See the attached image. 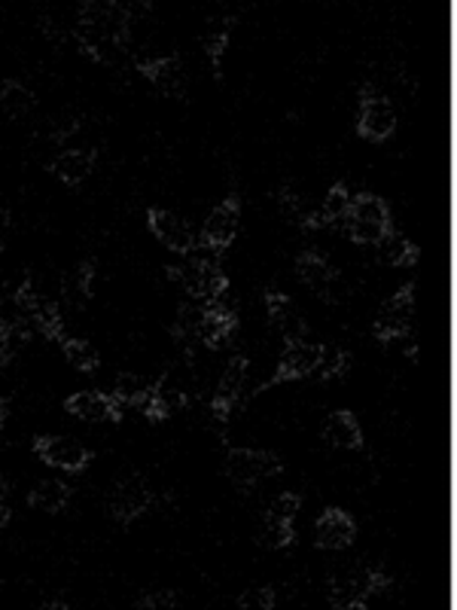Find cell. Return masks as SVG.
I'll return each instance as SVG.
<instances>
[{"mask_svg":"<svg viewBox=\"0 0 457 610\" xmlns=\"http://www.w3.org/2000/svg\"><path fill=\"white\" fill-rule=\"evenodd\" d=\"M357 537L354 516L345 513L342 507H326L320 518L314 522V544L318 549H348Z\"/></svg>","mask_w":457,"mask_h":610,"instance_id":"cell-18","label":"cell"},{"mask_svg":"<svg viewBox=\"0 0 457 610\" xmlns=\"http://www.w3.org/2000/svg\"><path fill=\"white\" fill-rule=\"evenodd\" d=\"M152 507V488L144 473H128L116 479L110 491V516L120 522L122 528H132L137 518Z\"/></svg>","mask_w":457,"mask_h":610,"instance_id":"cell-11","label":"cell"},{"mask_svg":"<svg viewBox=\"0 0 457 610\" xmlns=\"http://www.w3.org/2000/svg\"><path fill=\"white\" fill-rule=\"evenodd\" d=\"M232 28H235V15H228L220 28L208 30V34L201 37V49H205V56L211 61L213 80H223V56H226L228 40H232Z\"/></svg>","mask_w":457,"mask_h":610,"instance_id":"cell-31","label":"cell"},{"mask_svg":"<svg viewBox=\"0 0 457 610\" xmlns=\"http://www.w3.org/2000/svg\"><path fill=\"white\" fill-rule=\"evenodd\" d=\"M391 586V574L381 568H360L330 577L326 598L335 610H363L369 598H375Z\"/></svg>","mask_w":457,"mask_h":610,"instance_id":"cell-4","label":"cell"},{"mask_svg":"<svg viewBox=\"0 0 457 610\" xmlns=\"http://www.w3.org/2000/svg\"><path fill=\"white\" fill-rule=\"evenodd\" d=\"M406 357H409V361H418V345H409V349H406Z\"/></svg>","mask_w":457,"mask_h":610,"instance_id":"cell-44","label":"cell"},{"mask_svg":"<svg viewBox=\"0 0 457 610\" xmlns=\"http://www.w3.org/2000/svg\"><path fill=\"white\" fill-rule=\"evenodd\" d=\"M110 394L116 396L122 406H135V410L140 412V406L152 396V381H147L144 376H137V373H120Z\"/></svg>","mask_w":457,"mask_h":610,"instance_id":"cell-30","label":"cell"},{"mask_svg":"<svg viewBox=\"0 0 457 610\" xmlns=\"http://www.w3.org/2000/svg\"><path fill=\"white\" fill-rule=\"evenodd\" d=\"M165 274L177 281L196 303H217L228 290V274L223 272L220 259L213 257H189L183 266H168Z\"/></svg>","mask_w":457,"mask_h":610,"instance_id":"cell-3","label":"cell"},{"mask_svg":"<svg viewBox=\"0 0 457 610\" xmlns=\"http://www.w3.org/2000/svg\"><path fill=\"white\" fill-rule=\"evenodd\" d=\"M181 605V598H177V593L174 589H156V593H144L137 595L135 608L140 610H171Z\"/></svg>","mask_w":457,"mask_h":610,"instance_id":"cell-37","label":"cell"},{"mask_svg":"<svg viewBox=\"0 0 457 610\" xmlns=\"http://www.w3.org/2000/svg\"><path fill=\"white\" fill-rule=\"evenodd\" d=\"M265 308H269V320L277 333L284 335V342L302 339L305 335V320L296 312V303L289 300L284 290H265Z\"/></svg>","mask_w":457,"mask_h":610,"instance_id":"cell-22","label":"cell"},{"mask_svg":"<svg viewBox=\"0 0 457 610\" xmlns=\"http://www.w3.org/2000/svg\"><path fill=\"white\" fill-rule=\"evenodd\" d=\"M10 518H13V510H10V483L0 476V532L10 525Z\"/></svg>","mask_w":457,"mask_h":610,"instance_id":"cell-40","label":"cell"},{"mask_svg":"<svg viewBox=\"0 0 457 610\" xmlns=\"http://www.w3.org/2000/svg\"><path fill=\"white\" fill-rule=\"evenodd\" d=\"M342 229H345V235L354 244H372V247H379L394 232L391 205L381 196H375V193H357V196H350Z\"/></svg>","mask_w":457,"mask_h":610,"instance_id":"cell-2","label":"cell"},{"mask_svg":"<svg viewBox=\"0 0 457 610\" xmlns=\"http://www.w3.org/2000/svg\"><path fill=\"white\" fill-rule=\"evenodd\" d=\"M71 501H74V488L67 486V483H61V479H40V483L28 491V507L44 510L49 516L61 513Z\"/></svg>","mask_w":457,"mask_h":610,"instance_id":"cell-28","label":"cell"},{"mask_svg":"<svg viewBox=\"0 0 457 610\" xmlns=\"http://www.w3.org/2000/svg\"><path fill=\"white\" fill-rule=\"evenodd\" d=\"M350 369V354L345 349H326L323 345V357H320L314 376L318 381H330V379H345Z\"/></svg>","mask_w":457,"mask_h":610,"instance_id":"cell-35","label":"cell"},{"mask_svg":"<svg viewBox=\"0 0 457 610\" xmlns=\"http://www.w3.org/2000/svg\"><path fill=\"white\" fill-rule=\"evenodd\" d=\"M277 605V595L272 586H250L247 593L238 595V608L242 610H272Z\"/></svg>","mask_w":457,"mask_h":610,"instance_id":"cell-36","label":"cell"},{"mask_svg":"<svg viewBox=\"0 0 457 610\" xmlns=\"http://www.w3.org/2000/svg\"><path fill=\"white\" fill-rule=\"evenodd\" d=\"M296 274L305 288L314 290L320 296H330V300H333V290L342 284V272L320 251H302L296 257Z\"/></svg>","mask_w":457,"mask_h":610,"instance_id":"cell-17","label":"cell"},{"mask_svg":"<svg viewBox=\"0 0 457 610\" xmlns=\"http://www.w3.org/2000/svg\"><path fill=\"white\" fill-rule=\"evenodd\" d=\"M350 205V193L345 183L338 181L330 186V193L323 198V205L314 208V211H308L302 217V223L299 229L305 232H314V229H333V227H342V220H345V211H348Z\"/></svg>","mask_w":457,"mask_h":610,"instance_id":"cell-21","label":"cell"},{"mask_svg":"<svg viewBox=\"0 0 457 610\" xmlns=\"http://www.w3.org/2000/svg\"><path fill=\"white\" fill-rule=\"evenodd\" d=\"M186 403H189V396H186L181 385L171 379V376H162V379L152 381V396L140 406V415L147 422H152V425H162L174 412L183 410Z\"/></svg>","mask_w":457,"mask_h":610,"instance_id":"cell-20","label":"cell"},{"mask_svg":"<svg viewBox=\"0 0 457 610\" xmlns=\"http://www.w3.org/2000/svg\"><path fill=\"white\" fill-rule=\"evenodd\" d=\"M44 608H55V610H67L71 605L67 601H59V598H46L44 601Z\"/></svg>","mask_w":457,"mask_h":610,"instance_id":"cell-43","label":"cell"},{"mask_svg":"<svg viewBox=\"0 0 457 610\" xmlns=\"http://www.w3.org/2000/svg\"><path fill=\"white\" fill-rule=\"evenodd\" d=\"M223 471L232 479V486L250 491L265 479H274L284 473V457L269 449H228Z\"/></svg>","mask_w":457,"mask_h":610,"instance_id":"cell-5","label":"cell"},{"mask_svg":"<svg viewBox=\"0 0 457 610\" xmlns=\"http://www.w3.org/2000/svg\"><path fill=\"white\" fill-rule=\"evenodd\" d=\"M95 278H98L95 259H79L74 269L64 274V281H61V296H64V303L74 305V308H86V305L91 303V296H95Z\"/></svg>","mask_w":457,"mask_h":610,"instance_id":"cell-23","label":"cell"},{"mask_svg":"<svg viewBox=\"0 0 457 610\" xmlns=\"http://www.w3.org/2000/svg\"><path fill=\"white\" fill-rule=\"evenodd\" d=\"M13 305L18 308V315L28 320L30 330H37L44 339H49V342H61L64 339V320H61L59 305L52 303V300H46L44 293H37L30 278H25L18 284Z\"/></svg>","mask_w":457,"mask_h":610,"instance_id":"cell-7","label":"cell"},{"mask_svg":"<svg viewBox=\"0 0 457 610\" xmlns=\"http://www.w3.org/2000/svg\"><path fill=\"white\" fill-rule=\"evenodd\" d=\"M64 412L74 415L79 422H110V425H122L125 406L113 394L104 391H76L64 400Z\"/></svg>","mask_w":457,"mask_h":610,"instance_id":"cell-15","label":"cell"},{"mask_svg":"<svg viewBox=\"0 0 457 610\" xmlns=\"http://www.w3.org/2000/svg\"><path fill=\"white\" fill-rule=\"evenodd\" d=\"M201 315H205V305L186 303L177 308L174 324H171V339L181 342L186 361L193 364V345L198 342V327H201Z\"/></svg>","mask_w":457,"mask_h":610,"instance_id":"cell-29","label":"cell"},{"mask_svg":"<svg viewBox=\"0 0 457 610\" xmlns=\"http://www.w3.org/2000/svg\"><path fill=\"white\" fill-rule=\"evenodd\" d=\"M147 227L174 254H196L198 251L196 229L189 227L181 213L165 211V208H147Z\"/></svg>","mask_w":457,"mask_h":610,"instance_id":"cell-13","label":"cell"},{"mask_svg":"<svg viewBox=\"0 0 457 610\" xmlns=\"http://www.w3.org/2000/svg\"><path fill=\"white\" fill-rule=\"evenodd\" d=\"M238 330V312L235 305L223 303H205V315H201V327H198V342L205 349L217 351L220 345H226L232 333Z\"/></svg>","mask_w":457,"mask_h":610,"instance_id":"cell-16","label":"cell"},{"mask_svg":"<svg viewBox=\"0 0 457 610\" xmlns=\"http://www.w3.org/2000/svg\"><path fill=\"white\" fill-rule=\"evenodd\" d=\"M46 168L61 183L79 186L83 181H89V174L95 171V150H86V147H79V150H61Z\"/></svg>","mask_w":457,"mask_h":610,"instance_id":"cell-26","label":"cell"},{"mask_svg":"<svg viewBox=\"0 0 457 610\" xmlns=\"http://www.w3.org/2000/svg\"><path fill=\"white\" fill-rule=\"evenodd\" d=\"M247 369H250V364H247V354H232V357H228L226 369H223L220 385H217V391H213V400H211L213 418H217L220 425H226L228 418H232V412H235V406L242 403Z\"/></svg>","mask_w":457,"mask_h":610,"instance_id":"cell-14","label":"cell"},{"mask_svg":"<svg viewBox=\"0 0 457 610\" xmlns=\"http://www.w3.org/2000/svg\"><path fill=\"white\" fill-rule=\"evenodd\" d=\"M10 227H13V213L10 208L0 205V251L7 247V239H10Z\"/></svg>","mask_w":457,"mask_h":610,"instance_id":"cell-41","label":"cell"},{"mask_svg":"<svg viewBox=\"0 0 457 610\" xmlns=\"http://www.w3.org/2000/svg\"><path fill=\"white\" fill-rule=\"evenodd\" d=\"M30 452L40 457L44 464L64 473H83L95 461V452L74 437H59V434H37L30 440Z\"/></svg>","mask_w":457,"mask_h":610,"instance_id":"cell-8","label":"cell"},{"mask_svg":"<svg viewBox=\"0 0 457 610\" xmlns=\"http://www.w3.org/2000/svg\"><path fill=\"white\" fill-rule=\"evenodd\" d=\"M299 507H302V498L296 495V491H281L272 503H269V516H277V518H296L299 513Z\"/></svg>","mask_w":457,"mask_h":610,"instance_id":"cell-39","label":"cell"},{"mask_svg":"<svg viewBox=\"0 0 457 610\" xmlns=\"http://www.w3.org/2000/svg\"><path fill=\"white\" fill-rule=\"evenodd\" d=\"M320 357H323V345H314V342H305V339H293V342H284V351H281V361L274 366L272 379H265L257 388L259 391H269L274 385H284V381H299L314 376Z\"/></svg>","mask_w":457,"mask_h":610,"instance_id":"cell-12","label":"cell"},{"mask_svg":"<svg viewBox=\"0 0 457 610\" xmlns=\"http://www.w3.org/2000/svg\"><path fill=\"white\" fill-rule=\"evenodd\" d=\"M277 205H281V213H284L287 220H293L296 227L302 223V217L308 213L302 211V202H299V196H296L293 183H284V186L277 190Z\"/></svg>","mask_w":457,"mask_h":610,"instance_id":"cell-38","label":"cell"},{"mask_svg":"<svg viewBox=\"0 0 457 610\" xmlns=\"http://www.w3.org/2000/svg\"><path fill=\"white\" fill-rule=\"evenodd\" d=\"M61 351H64V361L79 369V373H95L98 366H101V354L98 349L86 342V339H71V335H64L59 342Z\"/></svg>","mask_w":457,"mask_h":610,"instance_id":"cell-32","label":"cell"},{"mask_svg":"<svg viewBox=\"0 0 457 610\" xmlns=\"http://www.w3.org/2000/svg\"><path fill=\"white\" fill-rule=\"evenodd\" d=\"M396 132V110L387 95H381L372 83L360 86V110H357V135L369 144H384Z\"/></svg>","mask_w":457,"mask_h":610,"instance_id":"cell-6","label":"cell"},{"mask_svg":"<svg viewBox=\"0 0 457 610\" xmlns=\"http://www.w3.org/2000/svg\"><path fill=\"white\" fill-rule=\"evenodd\" d=\"M242 227V196L238 193H228L205 220L201 235H198V247L211 251L213 257H220L223 251H228V244L235 242Z\"/></svg>","mask_w":457,"mask_h":610,"instance_id":"cell-10","label":"cell"},{"mask_svg":"<svg viewBox=\"0 0 457 610\" xmlns=\"http://www.w3.org/2000/svg\"><path fill=\"white\" fill-rule=\"evenodd\" d=\"M259 544L269 549H287L296 544V528H293V518H277L265 513V525L259 534Z\"/></svg>","mask_w":457,"mask_h":610,"instance_id":"cell-34","label":"cell"},{"mask_svg":"<svg viewBox=\"0 0 457 610\" xmlns=\"http://www.w3.org/2000/svg\"><path fill=\"white\" fill-rule=\"evenodd\" d=\"M323 440L330 442L333 449H342V452L360 449L363 446V430H360L357 415L350 410L330 412L326 422H323Z\"/></svg>","mask_w":457,"mask_h":610,"instance_id":"cell-25","label":"cell"},{"mask_svg":"<svg viewBox=\"0 0 457 610\" xmlns=\"http://www.w3.org/2000/svg\"><path fill=\"white\" fill-rule=\"evenodd\" d=\"M137 74L147 76L156 91L171 95V98H183L186 91V76H183V61L177 52L162 56V59H147L137 61Z\"/></svg>","mask_w":457,"mask_h":610,"instance_id":"cell-19","label":"cell"},{"mask_svg":"<svg viewBox=\"0 0 457 610\" xmlns=\"http://www.w3.org/2000/svg\"><path fill=\"white\" fill-rule=\"evenodd\" d=\"M28 320L18 315V308L13 305V312L0 308V366H10L15 361V354L25 349L30 342Z\"/></svg>","mask_w":457,"mask_h":610,"instance_id":"cell-24","label":"cell"},{"mask_svg":"<svg viewBox=\"0 0 457 610\" xmlns=\"http://www.w3.org/2000/svg\"><path fill=\"white\" fill-rule=\"evenodd\" d=\"M411 318H415V281H406L391 300H384L379 318L372 324V335L381 345L406 339L411 333Z\"/></svg>","mask_w":457,"mask_h":610,"instance_id":"cell-9","label":"cell"},{"mask_svg":"<svg viewBox=\"0 0 457 610\" xmlns=\"http://www.w3.org/2000/svg\"><path fill=\"white\" fill-rule=\"evenodd\" d=\"M7 415H10V396H0V430L7 425Z\"/></svg>","mask_w":457,"mask_h":610,"instance_id":"cell-42","label":"cell"},{"mask_svg":"<svg viewBox=\"0 0 457 610\" xmlns=\"http://www.w3.org/2000/svg\"><path fill=\"white\" fill-rule=\"evenodd\" d=\"M37 107V95L22 80H3L0 83V122L25 120Z\"/></svg>","mask_w":457,"mask_h":610,"instance_id":"cell-27","label":"cell"},{"mask_svg":"<svg viewBox=\"0 0 457 610\" xmlns=\"http://www.w3.org/2000/svg\"><path fill=\"white\" fill-rule=\"evenodd\" d=\"M132 37V13L128 7L113 0H86L79 3L74 25V40L83 56L101 64H113Z\"/></svg>","mask_w":457,"mask_h":610,"instance_id":"cell-1","label":"cell"},{"mask_svg":"<svg viewBox=\"0 0 457 610\" xmlns=\"http://www.w3.org/2000/svg\"><path fill=\"white\" fill-rule=\"evenodd\" d=\"M384 247V259L396 266V269H411L418 257H421V251H418V244H411L406 235H399V232H391L384 242L379 244Z\"/></svg>","mask_w":457,"mask_h":610,"instance_id":"cell-33","label":"cell"}]
</instances>
